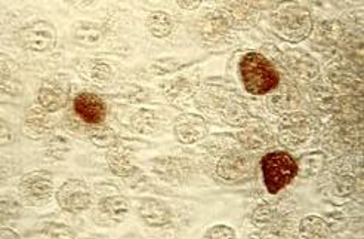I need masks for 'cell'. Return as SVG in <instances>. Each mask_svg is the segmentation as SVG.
Returning a JSON list of instances; mask_svg holds the SVG:
<instances>
[{
	"instance_id": "21",
	"label": "cell",
	"mask_w": 364,
	"mask_h": 239,
	"mask_svg": "<svg viewBox=\"0 0 364 239\" xmlns=\"http://www.w3.org/2000/svg\"><path fill=\"white\" fill-rule=\"evenodd\" d=\"M91 140L93 141V144L98 145V148H110V145L116 144L117 137L111 128L98 127L91 131Z\"/></svg>"
},
{
	"instance_id": "15",
	"label": "cell",
	"mask_w": 364,
	"mask_h": 239,
	"mask_svg": "<svg viewBox=\"0 0 364 239\" xmlns=\"http://www.w3.org/2000/svg\"><path fill=\"white\" fill-rule=\"evenodd\" d=\"M154 171L162 177V179H165V182L175 183L181 179H184L187 166L179 159H160L156 162Z\"/></svg>"
},
{
	"instance_id": "22",
	"label": "cell",
	"mask_w": 364,
	"mask_h": 239,
	"mask_svg": "<svg viewBox=\"0 0 364 239\" xmlns=\"http://www.w3.org/2000/svg\"><path fill=\"white\" fill-rule=\"evenodd\" d=\"M301 166L298 165V171L299 168L305 170V175H313L321 170V166L325 163V154L323 153H311L307 154L301 159Z\"/></svg>"
},
{
	"instance_id": "5",
	"label": "cell",
	"mask_w": 364,
	"mask_h": 239,
	"mask_svg": "<svg viewBox=\"0 0 364 239\" xmlns=\"http://www.w3.org/2000/svg\"><path fill=\"white\" fill-rule=\"evenodd\" d=\"M19 42L26 49L35 52H48L57 45V30L48 21H36L19 30Z\"/></svg>"
},
{
	"instance_id": "10",
	"label": "cell",
	"mask_w": 364,
	"mask_h": 239,
	"mask_svg": "<svg viewBox=\"0 0 364 239\" xmlns=\"http://www.w3.org/2000/svg\"><path fill=\"white\" fill-rule=\"evenodd\" d=\"M174 131L182 144H192L206 137L208 125L199 114L184 113L176 119Z\"/></svg>"
},
{
	"instance_id": "9",
	"label": "cell",
	"mask_w": 364,
	"mask_h": 239,
	"mask_svg": "<svg viewBox=\"0 0 364 239\" xmlns=\"http://www.w3.org/2000/svg\"><path fill=\"white\" fill-rule=\"evenodd\" d=\"M218 175L227 182H244L253 174L251 156L243 152H230L218 163Z\"/></svg>"
},
{
	"instance_id": "7",
	"label": "cell",
	"mask_w": 364,
	"mask_h": 239,
	"mask_svg": "<svg viewBox=\"0 0 364 239\" xmlns=\"http://www.w3.org/2000/svg\"><path fill=\"white\" fill-rule=\"evenodd\" d=\"M313 125L305 113H291L286 114L278 127V137L284 145L289 148H296L302 144L311 135Z\"/></svg>"
},
{
	"instance_id": "6",
	"label": "cell",
	"mask_w": 364,
	"mask_h": 239,
	"mask_svg": "<svg viewBox=\"0 0 364 239\" xmlns=\"http://www.w3.org/2000/svg\"><path fill=\"white\" fill-rule=\"evenodd\" d=\"M58 205L64 211L79 214L88 210L92 196L88 184L79 179H71L64 183L57 192Z\"/></svg>"
},
{
	"instance_id": "24",
	"label": "cell",
	"mask_w": 364,
	"mask_h": 239,
	"mask_svg": "<svg viewBox=\"0 0 364 239\" xmlns=\"http://www.w3.org/2000/svg\"><path fill=\"white\" fill-rule=\"evenodd\" d=\"M205 238H213V239H227V238H235V232L230 226L226 224H218L210 227L209 231L205 233Z\"/></svg>"
},
{
	"instance_id": "2",
	"label": "cell",
	"mask_w": 364,
	"mask_h": 239,
	"mask_svg": "<svg viewBox=\"0 0 364 239\" xmlns=\"http://www.w3.org/2000/svg\"><path fill=\"white\" fill-rule=\"evenodd\" d=\"M273 30L282 39L298 44L311 33V14L302 6H286L273 17Z\"/></svg>"
},
{
	"instance_id": "17",
	"label": "cell",
	"mask_w": 364,
	"mask_h": 239,
	"mask_svg": "<svg viewBox=\"0 0 364 239\" xmlns=\"http://www.w3.org/2000/svg\"><path fill=\"white\" fill-rule=\"evenodd\" d=\"M147 28L154 37H166L170 35L174 28L172 18H170L163 10H154L147 18Z\"/></svg>"
},
{
	"instance_id": "28",
	"label": "cell",
	"mask_w": 364,
	"mask_h": 239,
	"mask_svg": "<svg viewBox=\"0 0 364 239\" xmlns=\"http://www.w3.org/2000/svg\"><path fill=\"white\" fill-rule=\"evenodd\" d=\"M0 236H2L3 239H6V238H15V239H18V238H19L18 233H15V232H12V231H9V229H6V227L2 229V232H0Z\"/></svg>"
},
{
	"instance_id": "23",
	"label": "cell",
	"mask_w": 364,
	"mask_h": 239,
	"mask_svg": "<svg viewBox=\"0 0 364 239\" xmlns=\"http://www.w3.org/2000/svg\"><path fill=\"white\" fill-rule=\"evenodd\" d=\"M42 236H48V238H74V232L66 224L61 223H46L44 227H42Z\"/></svg>"
},
{
	"instance_id": "1",
	"label": "cell",
	"mask_w": 364,
	"mask_h": 239,
	"mask_svg": "<svg viewBox=\"0 0 364 239\" xmlns=\"http://www.w3.org/2000/svg\"><path fill=\"white\" fill-rule=\"evenodd\" d=\"M240 75L246 91L253 96H262L275 89L280 82L274 66L260 52H249L242 58Z\"/></svg>"
},
{
	"instance_id": "3",
	"label": "cell",
	"mask_w": 364,
	"mask_h": 239,
	"mask_svg": "<svg viewBox=\"0 0 364 239\" xmlns=\"http://www.w3.org/2000/svg\"><path fill=\"white\" fill-rule=\"evenodd\" d=\"M261 168L266 191L275 195L295 179L298 174V162L289 153L277 150L264 156Z\"/></svg>"
},
{
	"instance_id": "16",
	"label": "cell",
	"mask_w": 364,
	"mask_h": 239,
	"mask_svg": "<svg viewBox=\"0 0 364 239\" xmlns=\"http://www.w3.org/2000/svg\"><path fill=\"white\" fill-rule=\"evenodd\" d=\"M73 37L82 45L92 46L102 39V30L98 27V24L89 23V21H82V23L74 27Z\"/></svg>"
},
{
	"instance_id": "8",
	"label": "cell",
	"mask_w": 364,
	"mask_h": 239,
	"mask_svg": "<svg viewBox=\"0 0 364 239\" xmlns=\"http://www.w3.org/2000/svg\"><path fill=\"white\" fill-rule=\"evenodd\" d=\"M70 96V82L62 78H51L42 83L39 89V103L45 112H57L66 106Z\"/></svg>"
},
{
	"instance_id": "27",
	"label": "cell",
	"mask_w": 364,
	"mask_h": 239,
	"mask_svg": "<svg viewBox=\"0 0 364 239\" xmlns=\"http://www.w3.org/2000/svg\"><path fill=\"white\" fill-rule=\"evenodd\" d=\"M178 5H179L182 9H196V8L200 6V2L194 0V2H178Z\"/></svg>"
},
{
	"instance_id": "14",
	"label": "cell",
	"mask_w": 364,
	"mask_h": 239,
	"mask_svg": "<svg viewBox=\"0 0 364 239\" xmlns=\"http://www.w3.org/2000/svg\"><path fill=\"white\" fill-rule=\"evenodd\" d=\"M52 130V122L44 112L31 110L24 121V132L30 139H42Z\"/></svg>"
},
{
	"instance_id": "26",
	"label": "cell",
	"mask_w": 364,
	"mask_h": 239,
	"mask_svg": "<svg viewBox=\"0 0 364 239\" xmlns=\"http://www.w3.org/2000/svg\"><path fill=\"white\" fill-rule=\"evenodd\" d=\"M8 132H10L8 130V125L5 121H2V134H0V140H2V144H6L9 140H8Z\"/></svg>"
},
{
	"instance_id": "11",
	"label": "cell",
	"mask_w": 364,
	"mask_h": 239,
	"mask_svg": "<svg viewBox=\"0 0 364 239\" xmlns=\"http://www.w3.org/2000/svg\"><path fill=\"white\" fill-rule=\"evenodd\" d=\"M74 110L82 121L91 125L101 123L107 114L105 103L91 92H82L74 98Z\"/></svg>"
},
{
	"instance_id": "19",
	"label": "cell",
	"mask_w": 364,
	"mask_h": 239,
	"mask_svg": "<svg viewBox=\"0 0 364 239\" xmlns=\"http://www.w3.org/2000/svg\"><path fill=\"white\" fill-rule=\"evenodd\" d=\"M157 123L156 113L148 109L139 110L132 116V127L139 134H153L157 130Z\"/></svg>"
},
{
	"instance_id": "18",
	"label": "cell",
	"mask_w": 364,
	"mask_h": 239,
	"mask_svg": "<svg viewBox=\"0 0 364 239\" xmlns=\"http://www.w3.org/2000/svg\"><path fill=\"white\" fill-rule=\"evenodd\" d=\"M301 235L305 238H323L329 235V227L323 218L317 215H308L301 222L299 226Z\"/></svg>"
},
{
	"instance_id": "12",
	"label": "cell",
	"mask_w": 364,
	"mask_h": 239,
	"mask_svg": "<svg viewBox=\"0 0 364 239\" xmlns=\"http://www.w3.org/2000/svg\"><path fill=\"white\" fill-rule=\"evenodd\" d=\"M138 213L139 217L152 227H163L172 218L169 206L163 201L156 200V197H145L139 202Z\"/></svg>"
},
{
	"instance_id": "20",
	"label": "cell",
	"mask_w": 364,
	"mask_h": 239,
	"mask_svg": "<svg viewBox=\"0 0 364 239\" xmlns=\"http://www.w3.org/2000/svg\"><path fill=\"white\" fill-rule=\"evenodd\" d=\"M107 162H109L111 171L116 175L126 177L134 171V165L131 163L129 159H127V156L123 153H119V152L109 153L107 154Z\"/></svg>"
},
{
	"instance_id": "25",
	"label": "cell",
	"mask_w": 364,
	"mask_h": 239,
	"mask_svg": "<svg viewBox=\"0 0 364 239\" xmlns=\"http://www.w3.org/2000/svg\"><path fill=\"white\" fill-rule=\"evenodd\" d=\"M91 73H92V79L98 82H107L111 78V69L104 64V62H96V64L92 67Z\"/></svg>"
},
{
	"instance_id": "4",
	"label": "cell",
	"mask_w": 364,
	"mask_h": 239,
	"mask_svg": "<svg viewBox=\"0 0 364 239\" xmlns=\"http://www.w3.org/2000/svg\"><path fill=\"white\" fill-rule=\"evenodd\" d=\"M18 192L28 205H44L53 193V177L48 171H33L26 174L18 184Z\"/></svg>"
},
{
	"instance_id": "13",
	"label": "cell",
	"mask_w": 364,
	"mask_h": 239,
	"mask_svg": "<svg viewBox=\"0 0 364 239\" xmlns=\"http://www.w3.org/2000/svg\"><path fill=\"white\" fill-rule=\"evenodd\" d=\"M100 210L101 213L111 218L114 222H123L129 215L131 206L129 202H127L126 197L116 195V196H107L100 202Z\"/></svg>"
}]
</instances>
